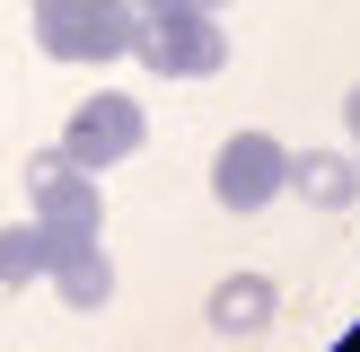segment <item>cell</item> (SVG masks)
Segmentation results:
<instances>
[{
    "instance_id": "obj_1",
    "label": "cell",
    "mask_w": 360,
    "mask_h": 352,
    "mask_svg": "<svg viewBox=\"0 0 360 352\" xmlns=\"http://www.w3.org/2000/svg\"><path fill=\"white\" fill-rule=\"evenodd\" d=\"M132 27V0H35V44L53 62H123Z\"/></svg>"
},
{
    "instance_id": "obj_2",
    "label": "cell",
    "mask_w": 360,
    "mask_h": 352,
    "mask_svg": "<svg viewBox=\"0 0 360 352\" xmlns=\"http://www.w3.org/2000/svg\"><path fill=\"white\" fill-rule=\"evenodd\" d=\"M27 203H35L44 246H79V238H97V220H105L97 176H88L79 158H62V150H35L27 158Z\"/></svg>"
},
{
    "instance_id": "obj_3",
    "label": "cell",
    "mask_w": 360,
    "mask_h": 352,
    "mask_svg": "<svg viewBox=\"0 0 360 352\" xmlns=\"http://www.w3.org/2000/svg\"><path fill=\"white\" fill-rule=\"evenodd\" d=\"M132 53L150 70H167V80H211V70H229V35L211 9H158L132 27Z\"/></svg>"
},
{
    "instance_id": "obj_4",
    "label": "cell",
    "mask_w": 360,
    "mask_h": 352,
    "mask_svg": "<svg viewBox=\"0 0 360 352\" xmlns=\"http://www.w3.org/2000/svg\"><path fill=\"white\" fill-rule=\"evenodd\" d=\"M141 141H150V115H141L123 88H97V97H79V115L62 123V158H79L88 176H97V168H123Z\"/></svg>"
},
{
    "instance_id": "obj_5",
    "label": "cell",
    "mask_w": 360,
    "mask_h": 352,
    "mask_svg": "<svg viewBox=\"0 0 360 352\" xmlns=\"http://www.w3.org/2000/svg\"><path fill=\"white\" fill-rule=\"evenodd\" d=\"M290 185V150L273 132H229L220 158H211V194L220 211H273V194Z\"/></svg>"
},
{
    "instance_id": "obj_6",
    "label": "cell",
    "mask_w": 360,
    "mask_h": 352,
    "mask_svg": "<svg viewBox=\"0 0 360 352\" xmlns=\"http://www.w3.org/2000/svg\"><path fill=\"white\" fill-rule=\"evenodd\" d=\"M44 282L70 299V308H105V299H115V264H105L97 238H79V246H44Z\"/></svg>"
},
{
    "instance_id": "obj_7",
    "label": "cell",
    "mask_w": 360,
    "mask_h": 352,
    "mask_svg": "<svg viewBox=\"0 0 360 352\" xmlns=\"http://www.w3.org/2000/svg\"><path fill=\"white\" fill-rule=\"evenodd\" d=\"M290 194H308L316 211H352L360 203V158H343V150H299L290 158Z\"/></svg>"
},
{
    "instance_id": "obj_8",
    "label": "cell",
    "mask_w": 360,
    "mask_h": 352,
    "mask_svg": "<svg viewBox=\"0 0 360 352\" xmlns=\"http://www.w3.org/2000/svg\"><path fill=\"white\" fill-rule=\"evenodd\" d=\"M273 308H281V291H273L264 273H229L220 291H211L202 317H211L220 334H255V326H273Z\"/></svg>"
},
{
    "instance_id": "obj_9",
    "label": "cell",
    "mask_w": 360,
    "mask_h": 352,
    "mask_svg": "<svg viewBox=\"0 0 360 352\" xmlns=\"http://www.w3.org/2000/svg\"><path fill=\"white\" fill-rule=\"evenodd\" d=\"M44 282V229L35 220H0V299Z\"/></svg>"
},
{
    "instance_id": "obj_10",
    "label": "cell",
    "mask_w": 360,
    "mask_h": 352,
    "mask_svg": "<svg viewBox=\"0 0 360 352\" xmlns=\"http://www.w3.org/2000/svg\"><path fill=\"white\" fill-rule=\"evenodd\" d=\"M158 9H193V0H132V18H158Z\"/></svg>"
},
{
    "instance_id": "obj_11",
    "label": "cell",
    "mask_w": 360,
    "mask_h": 352,
    "mask_svg": "<svg viewBox=\"0 0 360 352\" xmlns=\"http://www.w3.org/2000/svg\"><path fill=\"white\" fill-rule=\"evenodd\" d=\"M343 123H352V141H360V88H352V97H343Z\"/></svg>"
},
{
    "instance_id": "obj_12",
    "label": "cell",
    "mask_w": 360,
    "mask_h": 352,
    "mask_svg": "<svg viewBox=\"0 0 360 352\" xmlns=\"http://www.w3.org/2000/svg\"><path fill=\"white\" fill-rule=\"evenodd\" d=\"M193 9H220V0H193Z\"/></svg>"
}]
</instances>
